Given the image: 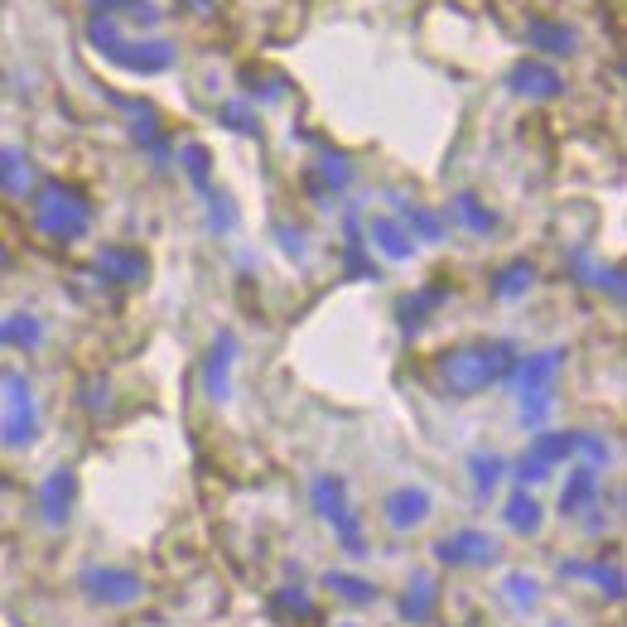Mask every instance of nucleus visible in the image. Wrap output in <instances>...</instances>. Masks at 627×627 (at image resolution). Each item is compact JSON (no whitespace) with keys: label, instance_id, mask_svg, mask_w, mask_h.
I'll return each mask as SVG.
<instances>
[{"label":"nucleus","instance_id":"obj_41","mask_svg":"<svg viewBox=\"0 0 627 627\" xmlns=\"http://www.w3.org/2000/svg\"><path fill=\"white\" fill-rule=\"evenodd\" d=\"M347 627H353V623H347Z\"/></svg>","mask_w":627,"mask_h":627},{"label":"nucleus","instance_id":"obj_40","mask_svg":"<svg viewBox=\"0 0 627 627\" xmlns=\"http://www.w3.org/2000/svg\"><path fill=\"white\" fill-rule=\"evenodd\" d=\"M555 627H565V623H555Z\"/></svg>","mask_w":627,"mask_h":627},{"label":"nucleus","instance_id":"obj_26","mask_svg":"<svg viewBox=\"0 0 627 627\" xmlns=\"http://www.w3.org/2000/svg\"><path fill=\"white\" fill-rule=\"evenodd\" d=\"M241 82H247V96H251V102H256V96H261V102H281V96H285V78H281V72H256V68H247V72H241Z\"/></svg>","mask_w":627,"mask_h":627},{"label":"nucleus","instance_id":"obj_28","mask_svg":"<svg viewBox=\"0 0 627 627\" xmlns=\"http://www.w3.org/2000/svg\"><path fill=\"white\" fill-rule=\"evenodd\" d=\"M88 44L96 48V54L116 48V44H121V24H116V15H92V20H88Z\"/></svg>","mask_w":627,"mask_h":627},{"label":"nucleus","instance_id":"obj_18","mask_svg":"<svg viewBox=\"0 0 627 627\" xmlns=\"http://www.w3.org/2000/svg\"><path fill=\"white\" fill-rule=\"evenodd\" d=\"M449 213H454V223H464L474 237H488L492 227H498V213H492L478 193H458V198L449 203Z\"/></svg>","mask_w":627,"mask_h":627},{"label":"nucleus","instance_id":"obj_10","mask_svg":"<svg viewBox=\"0 0 627 627\" xmlns=\"http://www.w3.org/2000/svg\"><path fill=\"white\" fill-rule=\"evenodd\" d=\"M444 565H492L498 560V540L488 536V531H454V536H444L440 546H434Z\"/></svg>","mask_w":627,"mask_h":627},{"label":"nucleus","instance_id":"obj_21","mask_svg":"<svg viewBox=\"0 0 627 627\" xmlns=\"http://www.w3.org/2000/svg\"><path fill=\"white\" fill-rule=\"evenodd\" d=\"M531 281H536V265L531 261H512V265H502L498 275H492V295L498 299H516V295H526Z\"/></svg>","mask_w":627,"mask_h":627},{"label":"nucleus","instance_id":"obj_32","mask_svg":"<svg viewBox=\"0 0 627 627\" xmlns=\"http://www.w3.org/2000/svg\"><path fill=\"white\" fill-rule=\"evenodd\" d=\"M213 208H208V227L213 232H232V223H237V213H232V203H227V193H213Z\"/></svg>","mask_w":627,"mask_h":627},{"label":"nucleus","instance_id":"obj_14","mask_svg":"<svg viewBox=\"0 0 627 627\" xmlns=\"http://www.w3.org/2000/svg\"><path fill=\"white\" fill-rule=\"evenodd\" d=\"M381 506H386V522H391L396 531H410V526H420L430 516V492L425 488H396Z\"/></svg>","mask_w":627,"mask_h":627},{"label":"nucleus","instance_id":"obj_39","mask_svg":"<svg viewBox=\"0 0 627 627\" xmlns=\"http://www.w3.org/2000/svg\"><path fill=\"white\" fill-rule=\"evenodd\" d=\"M589 574H594L598 584H603V565H594V570H589ZM618 584H623V579H618V570H608V594H618Z\"/></svg>","mask_w":627,"mask_h":627},{"label":"nucleus","instance_id":"obj_20","mask_svg":"<svg viewBox=\"0 0 627 627\" xmlns=\"http://www.w3.org/2000/svg\"><path fill=\"white\" fill-rule=\"evenodd\" d=\"M0 343L30 353V347L44 343V323L34 319V314H10V319H0Z\"/></svg>","mask_w":627,"mask_h":627},{"label":"nucleus","instance_id":"obj_35","mask_svg":"<svg viewBox=\"0 0 627 627\" xmlns=\"http://www.w3.org/2000/svg\"><path fill=\"white\" fill-rule=\"evenodd\" d=\"M546 478H550V468L540 464L536 454H522V458H516V482H546Z\"/></svg>","mask_w":627,"mask_h":627},{"label":"nucleus","instance_id":"obj_38","mask_svg":"<svg viewBox=\"0 0 627 627\" xmlns=\"http://www.w3.org/2000/svg\"><path fill=\"white\" fill-rule=\"evenodd\" d=\"M179 5L193 10V15H213V5H217V0H179Z\"/></svg>","mask_w":627,"mask_h":627},{"label":"nucleus","instance_id":"obj_31","mask_svg":"<svg viewBox=\"0 0 627 627\" xmlns=\"http://www.w3.org/2000/svg\"><path fill=\"white\" fill-rule=\"evenodd\" d=\"M329 589H338L347 603H372L377 598V589H372L367 579H353V574H329Z\"/></svg>","mask_w":627,"mask_h":627},{"label":"nucleus","instance_id":"obj_2","mask_svg":"<svg viewBox=\"0 0 627 627\" xmlns=\"http://www.w3.org/2000/svg\"><path fill=\"white\" fill-rule=\"evenodd\" d=\"M34 227H39L48 241H78L92 227V203L72 184L48 179V184L34 189Z\"/></svg>","mask_w":627,"mask_h":627},{"label":"nucleus","instance_id":"obj_17","mask_svg":"<svg viewBox=\"0 0 627 627\" xmlns=\"http://www.w3.org/2000/svg\"><path fill=\"white\" fill-rule=\"evenodd\" d=\"M68 502H72V474H68V468H54V474L44 478V488H39L44 522H48V526L68 522Z\"/></svg>","mask_w":627,"mask_h":627},{"label":"nucleus","instance_id":"obj_27","mask_svg":"<svg viewBox=\"0 0 627 627\" xmlns=\"http://www.w3.org/2000/svg\"><path fill=\"white\" fill-rule=\"evenodd\" d=\"M506 526L512 531H536L540 526V506H536V498H526V492H516L512 502H506Z\"/></svg>","mask_w":627,"mask_h":627},{"label":"nucleus","instance_id":"obj_1","mask_svg":"<svg viewBox=\"0 0 627 627\" xmlns=\"http://www.w3.org/2000/svg\"><path fill=\"white\" fill-rule=\"evenodd\" d=\"M440 381L444 391L454 396V401H468V396L488 391L492 381L512 377L516 367V347L512 343H464V347H449V353H440Z\"/></svg>","mask_w":627,"mask_h":627},{"label":"nucleus","instance_id":"obj_29","mask_svg":"<svg viewBox=\"0 0 627 627\" xmlns=\"http://www.w3.org/2000/svg\"><path fill=\"white\" fill-rule=\"evenodd\" d=\"M179 164L189 169V179H193V184H198V189H208V150H203L198 140H189L184 150H179Z\"/></svg>","mask_w":627,"mask_h":627},{"label":"nucleus","instance_id":"obj_7","mask_svg":"<svg viewBox=\"0 0 627 627\" xmlns=\"http://www.w3.org/2000/svg\"><path fill=\"white\" fill-rule=\"evenodd\" d=\"M560 367H565V347H546V353H536V357H516V396H522V406L550 396V381Z\"/></svg>","mask_w":627,"mask_h":627},{"label":"nucleus","instance_id":"obj_37","mask_svg":"<svg viewBox=\"0 0 627 627\" xmlns=\"http://www.w3.org/2000/svg\"><path fill=\"white\" fill-rule=\"evenodd\" d=\"M88 5L96 10V15H121V10H126V0H88Z\"/></svg>","mask_w":627,"mask_h":627},{"label":"nucleus","instance_id":"obj_13","mask_svg":"<svg viewBox=\"0 0 627 627\" xmlns=\"http://www.w3.org/2000/svg\"><path fill=\"white\" fill-rule=\"evenodd\" d=\"M96 271H102V281H112V285H145L150 261L140 256V247H102L96 251Z\"/></svg>","mask_w":627,"mask_h":627},{"label":"nucleus","instance_id":"obj_3","mask_svg":"<svg viewBox=\"0 0 627 627\" xmlns=\"http://www.w3.org/2000/svg\"><path fill=\"white\" fill-rule=\"evenodd\" d=\"M0 386H5V396H0V444L24 449L39 434V406H34V391L20 372H0Z\"/></svg>","mask_w":627,"mask_h":627},{"label":"nucleus","instance_id":"obj_8","mask_svg":"<svg viewBox=\"0 0 627 627\" xmlns=\"http://www.w3.org/2000/svg\"><path fill=\"white\" fill-rule=\"evenodd\" d=\"M522 39H526V48H536V54H546V58H570L579 48V34L565 20H550V15H531L522 24Z\"/></svg>","mask_w":627,"mask_h":627},{"label":"nucleus","instance_id":"obj_22","mask_svg":"<svg viewBox=\"0 0 627 627\" xmlns=\"http://www.w3.org/2000/svg\"><path fill=\"white\" fill-rule=\"evenodd\" d=\"M531 454L540 458L546 468H555V464H565V458L574 454V434H560V430H540L536 440H531Z\"/></svg>","mask_w":627,"mask_h":627},{"label":"nucleus","instance_id":"obj_5","mask_svg":"<svg viewBox=\"0 0 627 627\" xmlns=\"http://www.w3.org/2000/svg\"><path fill=\"white\" fill-rule=\"evenodd\" d=\"M102 58H112L116 68L136 72V78H155V72L174 68V44H164V39H126V34H121V44L106 48Z\"/></svg>","mask_w":627,"mask_h":627},{"label":"nucleus","instance_id":"obj_4","mask_svg":"<svg viewBox=\"0 0 627 627\" xmlns=\"http://www.w3.org/2000/svg\"><path fill=\"white\" fill-rule=\"evenodd\" d=\"M314 506H319L323 522H333V531H338V540L347 546V555H367V550H362V522L353 516V506H347L343 478H333V474L314 478Z\"/></svg>","mask_w":627,"mask_h":627},{"label":"nucleus","instance_id":"obj_25","mask_svg":"<svg viewBox=\"0 0 627 627\" xmlns=\"http://www.w3.org/2000/svg\"><path fill=\"white\" fill-rule=\"evenodd\" d=\"M227 130H237V136H261V116L251 102H223V112H217Z\"/></svg>","mask_w":627,"mask_h":627},{"label":"nucleus","instance_id":"obj_24","mask_svg":"<svg viewBox=\"0 0 627 627\" xmlns=\"http://www.w3.org/2000/svg\"><path fill=\"white\" fill-rule=\"evenodd\" d=\"M468 468H474L478 498H492V492H498V482H502V474H506V464H502L498 454H474V458H468Z\"/></svg>","mask_w":627,"mask_h":627},{"label":"nucleus","instance_id":"obj_36","mask_svg":"<svg viewBox=\"0 0 627 627\" xmlns=\"http://www.w3.org/2000/svg\"><path fill=\"white\" fill-rule=\"evenodd\" d=\"M275 237H281L285 256H305V232L299 227H275Z\"/></svg>","mask_w":627,"mask_h":627},{"label":"nucleus","instance_id":"obj_19","mask_svg":"<svg viewBox=\"0 0 627 627\" xmlns=\"http://www.w3.org/2000/svg\"><path fill=\"white\" fill-rule=\"evenodd\" d=\"M0 189H5L10 198H24V193L34 189V164L24 150H0Z\"/></svg>","mask_w":627,"mask_h":627},{"label":"nucleus","instance_id":"obj_23","mask_svg":"<svg viewBox=\"0 0 627 627\" xmlns=\"http://www.w3.org/2000/svg\"><path fill=\"white\" fill-rule=\"evenodd\" d=\"M594 492H598L594 468H574L570 482H565V492H560V506H565V512H579L584 502H594Z\"/></svg>","mask_w":627,"mask_h":627},{"label":"nucleus","instance_id":"obj_11","mask_svg":"<svg viewBox=\"0 0 627 627\" xmlns=\"http://www.w3.org/2000/svg\"><path fill=\"white\" fill-rule=\"evenodd\" d=\"M232 362H237V338L232 333H217L208 357H203V386H208L213 401H227L232 396Z\"/></svg>","mask_w":627,"mask_h":627},{"label":"nucleus","instance_id":"obj_30","mask_svg":"<svg viewBox=\"0 0 627 627\" xmlns=\"http://www.w3.org/2000/svg\"><path fill=\"white\" fill-rule=\"evenodd\" d=\"M506 598H512L516 608H536V603H540V584L531 574H506Z\"/></svg>","mask_w":627,"mask_h":627},{"label":"nucleus","instance_id":"obj_12","mask_svg":"<svg viewBox=\"0 0 627 627\" xmlns=\"http://www.w3.org/2000/svg\"><path fill=\"white\" fill-rule=\"evenodd\" d=\"M347 184H353V164H347L343 155H333V150H323L319 164H309V174H305V189L323 203V208H329V203H333Z\"/></svg>","mask_w":627,"mask_h":627},{"label":"nucleus","instance_id":"obj_16","mask_svg":"<svg viewBox=\"0 0 627 627\" xmlns=\"http://www.w3.org/2000/svg\"><path fill=\"white\" fill-rule=\"evenodd\" d=\"M367 232H372V241H377L381 256H391V261H410V256H415V237H410L396 217H372Z\"/></svg>","mask_w":627,"mask_h":627},{"label":"nucleus","instance_id":"obj_34","mask_svg":"<svg viewBox=\"0 0 627 627\" xmlns=\"http://www.w3.org/2000/svg\"><path fill=\"white\" fill-rule=\"evenodd\" d=\"M430 603H434V589L425 584V579H420V584H415V598H410V594H406V603H401V613H406V618H425V613H430Z\"/></svg>","mask_w":627,"mask_h":627},{"label":"nucleus","instance_id":"obj_9","mask_svg":"<svg viewBox=\"0 0 627 627\" xmlns=\"http://www.w3.org/2000/svg\"><path fill=\"white\" fill-rule=\"evenodd\" d=\"M506 88L516 96H536V102H550V96L565 92V78L555 72L550 64H540V58H522V64H512L506 72Z\"/></svg>","mask_w":627,"mask_h":627},{"label":"nucleus","instance_id":"obj_15","mask_svg":"<svg viewBox=\"0 0 627 627\" xmlns=\"http://www.w3.org/2000/svg\"><path fill=\"white\" fill-rule=\"evenodd\" d=\"M449 299V285L444 281H434V285H425V289H415L410 299H401V329L406 333H420L430 323V314Z\"/></svg>","mask_w":627,"mask_h":627},{"label":"nucleus","instance_id":"obj_6","mask_svg":"<svg viewBox=\"0 0 627 627\" xmlns=\"http://www.w3.org/2000/svg\"><path fill=\"white\" fill-rule=\"evenodd\" d=\"M78 589L88 594L92 603H102V608H126V603H136L140 594H145V584L130 570H82V579H78Z\"/></svg>","mask_w":627,"mask_h":627},{"label":"nucleus","instance_id":"obj_33","mask_svg":"<svg viewBox=\"0 0 627 627\" xmlns=\"http://www.w3.org/2000/svg\"><path fill=\"white\" fill-rule=\"evenodd\" d=\"M121 15H130L136 24H145V30H155V24L164 20V10L155 5V0H126V10H121Z\"/></svg>","mask_w":627,"mask_h":627}]
</instances>
